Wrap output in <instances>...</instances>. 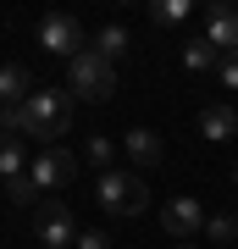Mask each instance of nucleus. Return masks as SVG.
I'll return each instance as SVG.
<instances>
[{
  "label": "nucleus",
  "instance_id": "nucleus-17",
  "mask_svg": "<svg viewBox=\"0 0 238 249\" xmlns=\"http://www.w3.org/2000/svg\"><path fill=\"white\" fill-rule=\"evenodd\" d=\"M83 155H89V166L111 172V155H116V144H111V139H89V150H83Z\"/></svg>",
  "mask_w": 238,
  "mask_h": 249
},
{
  "label": "nucleus",
  "instance_id": "nucleus-2",
  "mask_svg": "<svg viewBox=\"0 0 238 249\" xmlns=\"http://www.w3.org/2000/svg\"><path fill=\"white\" fill-rule=\"evenodd\" d=\"M22 111H28V139H39L44 150H50V144L67 133V122H72V94H61V89H34V94L22 100Z\"/></svg>",
  "mask_w": 238,
  "mask_h": 249
},
{
  "label": "nucleus",
  "instance_id": "nucleus-16",
  "mask_svg": "<svg viewBox=\"0 0 238 249\" xmlns=\"http://www.w3.org/2000/svg\"><path fill=\"white\" fill-rule=\"evenodd\" d=\"M150 17H155V22H183V17H188V0H155Z\"/></svg>",
  "mask_w": 238,
  "mask_h": 249
},
{
  "label": "nucleus",
  "instance_id": "nucleus-19",
  "mask_svg": "<svg viewBox=\"0 0 238 249\" xmlns=\"http://www.w3.org/2000/svg\"><path fill=\"white\" fill-rule=\"evenodd\" d=\"M72 249H111V238H106L100 227H89V232H78V244H72Z\"/></svg>",
  "mask_w": 238,
  "mask_h": 249
},
{
  "label": "nucleus",
  "instance_id": "nucleus-4",
  "mask_svg": "<svg viewBox=\"0 0 238 249\" xmlns=\"http://www.w3.org/2000/svg\"><path fill=\"white\" fill-rule=\"evenodd\" d=\"M39 45L50 50V55H78V50H89V39H83V22L72 17V11H50V17H39Z\"/></svg>",
  "mask_w": 238,
  "mask_h": 249
},
{
  "label": "nucleus",
  "instance_id": "nucleus-3",
  "mask_svg": "<svg viewBox=\"0 0 238 249\" xmlns=\"http://www.w3.org/2000/svg\"><path fill=\"white\" fill-rule=\"evenodd\" d=\"M67 89L78 94V100H111L116 67L106 61V55H94V45H89V50H78V55L67 61Z\"/></svg>",
  "mask_w": 238,
  "mask_h": 249
},
{
  "label": "nucleus",
  "instance_id": "nucleus-20",
  "mask_svg": "<svg viewBox=\"0 0 238 249\" xmlns=\"http://www.w3.org/2000/svg\"><path fill=\"white\" fill-rule=\"evenodd\" d=\"M216 72H221V83H227V89H238V50H233V55H221V67H216Z\"/></svg>",
  "mask_w": 238,
  "mask_h": 249
},
{
  "label": "nucleus",
  "instance_id": "nucleus-15",
  "mask_svg": "<svg viewBox=\"0 0 238 249\" xmlns=\"http://www.w3.org/2000/svg\"><path fill=\"white\" fill-rule=\"evenodd\" d=\"M205 238H211V244H233L238 238V216L233 211H211V216H205Z\"/></svg>",
  "mask_w": 238,
  "mask_h": 249
},
{
  "label": "nucleus",
  "instance_id": "nucleus-10",
  "mask_svg": "<svg viewBox=\"0 0 238 249\" xmlns=\"http://www.w3.org/2000/svg\"><path fill=\"white\" fill-rule=\"evenodd\" d=\"M200 139H211V144H227V139H238V111L233 106H205L200 111Z\"/></svg>",
  "mask_w": 238,
  "mask_h": 249
},
{
  "label": "nucleus",
  "instance_id": "nucleus-5",
  "mask_svg": "<svg viewBox=\"0 0 238 249\" xmlns=\"http://www.w3.org/2000/svg\"><path fill=\"white\" fill-rule=\"evenodd\" d=\"M72 172H78V155L72 150H61V144H50V150H39L34 160H28V183L39 188H61V183H72Z\"/></svg>",
  "mask_w": 238,
  "mask_h": 249
},
{
  "label": "nucleus",
  "instance_id": "nucleus-1",
  "mask_svg": "<svg viewBox=\"0 0 238 249\" xmlns=\"http://www.w3.org/2000/svg\"><path fill=\"white\" fill-rule=\"evenodd\" d=\"M94 199H100V211L111 216V222H133V216L150 205V188H144V178H133V172H100L94 178Z\"/></svg>",
  "mask_w": 238,
  "mask_h": 249
},
{
  "label": "nucleus",
  "instance_id": "nucleus-18",
  "mask_svg": "<svg viewBox=\"0 0 238 249\" xmlns=\"http://www.w3.org/2000/svg\"><path fill=\"white\" fill-rule=\"evenodd\" d=\"M6 194L17 199V205H34V194H39V188L28 183V172H22V178H11V183H6Z\"/></svg>",
  "mask_w": 238,
  "mask_h": 249
},
{
  "label": "nucleus",
  "instance_id": "nucleus-7",
  "mask_svg": "<svg viewBox=\"0 0 238 249\" xmlns=\"http://www.w3.org/2000/svg\"><path fill=\"white\" fill-rule=\"evenodd\" d=\"M205 216H211V211H205L194 194H177V199H166V211H161V227H166L177 244H183L194 227H205Z\"/></svg>",
  "mask_w": 238,
  "mask_h": 249
},
{
  "label": "nucleus",
  "instance_id": "nucleus-6",
  "mask_svg": "<svg viewBox=\"0 0 238 249\" xmlns=\"http://www.w3.org/2000/svg\"><path fill=\"white\" fill-rule=\"evenodd\" d=\"M34 238H39V244H50V249H67V244H78L72 211H67L61 199H50V205H39V211H34Z\"/></svg>",
  "mask_w": 238,
  "mask_h": 249
},
{
  "label": "nucleus",
  "instance_id": "nucleus-22",
  "mask_svg": "<svg viewBox=\"0 0 238 249\" xmlns=\"http://www.w3.org/2000/svg\"><path fill=\"white\" fill-rule=\"evenodd\" d=\"M233 183H238V166H233Z\"/></svg>",
  "mask_w": 238,
  "mask_h": 249
},
{
  "label": "nucleus",
  "instance_id": "nucleus-9",
  "mask_svg": "<svg viewBox=\"0 0 238 249\" xmlns=\"http://www.w3.org/2000/svg\"><path fill=\"white\" fill-rule=\"evenodd\" d=\"M122 155L133 160V166H161V160H166V144H161V133H150V127H133V133L122 139Z\"/></svg>",
  "mask_w": 238,
  "mask_h": 249
},
{
  "label": "nucleus",
  "instance_id": "nucleus-11",
  "mask_svg": "<svg viewBox=\"0 0 238 249\" xmlns=\"http://www.w3.org/2000/svg\"><path fill=\"white\" fill-rule=\"evenodd\" d=\"M28 94H34V78H28V67L6 61V67H0V100H6V106H22Z\"/></svg>",
  "mask_w": 238,
  "mask_h": 249
},
{
  "label": "nucleus",
  "instance_id": "nucleus-12",
  "mask_svg": "<svg viewBox=\"0 0 238 249\" xmlns=\"http://www.w3.org/2000/svg\"><path fill=\"white\" fill-rule=\"evenodd\" d=\"M94 55H106V61L116 67V61H122V55H128V28L106 22V28H100V34H94Z\"/></svg>",
  "mask_w": 238,
  "mask_h": 249
},
{
  "label": "nucleus",
  "instance_id": "nucleus-21",
  "mask_svg": "<svg viewBox=\"0 0 238 249\" xmlns=\"http://www.w3.org/2000/svg\"><path fill=\"white\" fill-rule=\"evenodd\" d=\"M172 249H194V244H172Z\"/></svg>",
  "mask_w": 238,
  "mask_h": 249
},
{
  "label": "nucleus",
  "instance_id": "nucleus-8",
  "mask_svg": "<svg viewBox=\"0 0 238 249\" xmlns=\"http://www.w3.org/2000/svg\"><path fill=\"white\" fill-rule=\"evenodd\" d=\"M205 39H211L221 55H233L238 50V6H221L216 0V6L205 11Z\"/></svg>",
  "mask_w": 238,
  "mask_h": 249
},
{
  "label": "nucleus",
  "instance_id": "nucleus-13",
  "mask_svg": "<svg viewBox=\"0 0 238 249\" xmlns=\"http://www.w3.org/2000/svg\"><path fill=\"white\" fill-rule=\"evenodd\" d=\"M183 67H188V72H216V67H221V50L211 45V39H194V45L183 50Z\"/></svg>",
  "mask_w": 238,
  "mask_h": 249
},
{
  "label": "nucleus",
  "instance_id": "nucleus-14",
  "mask_svg": "<svg viewBox=\"0 0 238 249\" xmlns=\"http://www.w3.org/2000/svg\"><path fill=\"white\" fill-rule=\"evenodd\" d=\"M28 172V160H22V139H11V133H0V178H22Z\"/></svg>",
  "mask_w": 238,
  "mask_h": 249
}]
</instances>
